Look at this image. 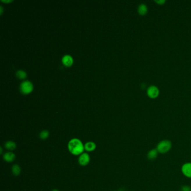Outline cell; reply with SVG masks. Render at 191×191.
Wrapping results in <instances>:
<instances>
[{
	"instance_id": "cell-1",
	"label": "cell",
	"mask_w": 191,
	"mask_h": 191,
	"mask_svg": "<svg viewBox=\"0 0 191 191\" xmlns=\"http://www.w3.org/2000/svg\"><path fill=\"white\" fill-rule=\"evenodd\" d=\"M68 147L70 153L75 155H81L85 150L82 142L77 139H73L70 140L68 145Z\"/></svg>"
},
{
	"instance_id": "cell-2",
	"label": "cell",
	"mask_w": 191,
	"mask_h": 191,
	"mask_svg": "<svg viewBox=\"0 0 191 191\" xmlns=\"http://www.w3.org/2000/svg\"><path fill=\"white\" fill-rule=\"evenodd\" d=\"M171 148V143L169 140H163L161 141L157 146L158 152L164 154L168 152Z\"/></svg>"
},
{
	"instance_id": "cell-3",
	"label": "cell",
	"mask_w": 191,
	"mask_h": 191,
	"mask_svg": "<svg viewBox=\"0 0 191 191\" xmlns=\"http://www.w3.org/2000/svg\"><path fill=\"white\" fill-rule=\"evenodd\" d=\"M20 90L23 94H28L33 90V85L30 81H24L21 84Z\"/></svg>"
},
{
	"instance_id": "cell-4",
	"label": "cell",
	"mask_w": 191,
	"mask_h": 191,
	"mask_svg": "<svg viewBox=\"0 0 191 191\" xmlns=\"http://www.w3.org/2000/svg\"><path fill=\"white\" fill-rule=\"evenodd\" d=\"M90 160V158L88 153H82L79 157V162L82 166H86L89 163Z\"/></svg>"
},
{
	"instance_id": "cell-5",
	"label": "cell",
	"mask_w": 191,
	"mask_h": 191,
	"mask_svg": "<svg viewBox=\"0 0 191 191\" xmlns=\"http://www.w3.org/2000/svg\"><path fill=\"white\" fill-rule=\"evenodd\" d=\"M182 171L185 176L191 178V163L188 162L184 164L182 168Z\"/></svg>"
},
{
	"instance_id": "cell-6",
	"label": "cell",
	"mask_w": 191,
	"mask_h": 191,
	"mask_svg": "<svg viewBox=\"0 0 191 191\" xmlns=\"http://www.w3.org/2000/svg\"><path fill=\"white\" fill-rule=\"evenodd\" d=\"M147 94L151 98H155L159 94V90L156 86H151L148 89Z\"/></svg>"
},
{
	"instance_id": "cell-7",
	"label": "cell",
	"mask_w": 191,
	"mask_h": 191,
	"mask_svg": "<svg viewBox=\"0 0 191 191\" xmlns=\"http://www.w3.org/2000/svg\"><path fill=\"white\" fill-rule=\"evenodd\" d=\"M3 158L4 160H5L6 162H14L15 160L16 156H15V155L13 153L8 152L3 155Z\"/></svg>"
},
{
	"instance_id": "cell-8",
	"label": "cell",
	"mask_w": 191,
	"mask_h": 191,
	"mask_svg": "<svg viewBox=\"0 0 191 191\" xmlns=\"http://www.w3.org/2000/svg\"><path fill=\"white\" fill-rule=\"evenodd\" d=\"M62 62L66 66H71L73 63V59L70 56L66 55L63 57Z\"/></svg>"
},
{
	"instance_id": "cell-9",
	"label": "cell",
	"mask_w": 191,
	"mask_h": 191,
	"mask_svg": "<svg viewBox=\"0 0 191 191\" xmlns=\"http://www.w3.org/2000/svg\"><path fill=\"white\" fill-rule=\"evenodd\" d=\"M84 148L89 152H91L96 148V144L93 142H88L84 145Z\"/></svg>"
},
{
	"instance_id": "cell-10",
	"label": "cell",
	"mask_w": 191,
	"mask_h": 191,
	"mask_svg": "<svg viewBox=\"0 0 191 191\" xmlns=\"http://www.w3.org/2000/svg\"><path fill=\"white\" fill-rule=\"evenodd\" d=\"M158 154V151L157 149H153L151 151H150L147 154V158L150 160H155Z\"/></svg>"
},
{
	"instance_id": "cell-11",
	"label": "cell",
	"mask_w": 191,
	"mask_h": 191,
	"mask_svg": "<svg viewBox=\"0 0 191 191\" xmlns=\"http://www.w3.org/2000/svg\"><path fill=\"white\" fill-rule=\"evenodd\" d=\"M5 146V147L10 151L14 150L16 147V144L14 141H9L6 142Z\"/></svg>"
},
{
	"instance_id": "cell-12",
	"label": "cell",
	"mask_w": 191,
	"mask_h": 191,
	"mask_svg": "<svg viewBox=\"0 0 191 191\" xmlns=\"http://www.w3.org/2000/svg\"><path fill=\"white\" fill-rule=\"evenodd\" d=\"M12 172L14 176H17L21 173V168L17 164H15L12 168Z\"/></svg>"
},
{
	"instance_id": "cell-13",
	"label": "cell",
	"mask_w": 191,
	"mask_h": 191,
	"mask_svg": "<svg viewBox=\"0 0 191 191\" xmlns=\"http://www.w3.org/2000/svg\"><path fill=\"white\" fill-rule=\"evenodd\" d=\"M147 8L146 6L144 4L140 5L139 8V12L141 15H144L147 13Z\"/></svg>"
},
{
	"instance_id": "cell-14",
	"label": "cell",
	"mask_w": 191,
	"mask_h": 191,
	"mask_svg": "<svg viewBox=\"0 0 191 191\" xmlns=\"http://www.w3.org/2000/svg\"><path fill=\"white\" fill-rule=\"evenodd\" d=\"M49 132L47 130H44L40 133L39 137L42 140H45L49 137Z\"/></svg>"
},
{
	"instance_id": "cell-15",
	"label": "cell",
	"mask_w": 191,
	"mask_h": 191,
	"mask_svg": "<svg viewBox=\"0 0 191 191\" xmlns=\"http://www.w3.org/2000/svg\"><path fill=\"white\" fill-rule=\"evenodd\" d=\"M16 74H17V76L20 79H24L26 76V74L25 73V72H24V71H22V70L18 71Z\"/></svg>"
},
{
	"instance_id": "cell-16",
	"label": "cell",
	"mask_w": 191,
	"mask_h": 191,
	"mask_svg": "<svg viewBox=\"0 0 191 191\" xmlns=\"http://www.w3.org/2000/svg\"><path fill=\"white\" fill-rule=\"evenodd\" d=\"M182 191H191V188L188 185H184L182 188Z\"/></svg>"
},
{
	"instance_id": "cell-17",
	"label": "cell",
	"mask_w": 191,
	"mask_h": 191,
	"mask_svg": "<svg viewBox=\"0 0 191 191\" xmlns=\"http://www.w3.org/2000/svg\"><path fill=\"white\" fill-rule=\"evenodd\" d=\"M156 2H158V3H164V2H165V1H163V0H162V1H156Z\"/></svg>"
},
{
	"instance_id": "cell-18",
	"label": "cell",
	"mask_w": 191,
	"mask_h": 191,
	"mask_svg": "<svg viewBox=\"0 0 191 191\" xmlns=\"http://www.w3.org/2000/svg\"><path fill=\"white\" fill-rule=\"evenodd\" d=\"M2 147H1V154H2Z\"/></svg>"
},
{
	"instance_id": "cell-19",
	"label": "cell",
	"mask_w": 191,
	"mask_h": 191,
	"mask_svg": "<svg viewBox=\"0 0 191 191\" xmlns=\"http://www.w3.org/2000/svg\"><path fill=\"white\" fill-rule=\"evenodd\" d=\"M52 191H59L57 190H53Z\"/></svg>"
}]
</instances>
